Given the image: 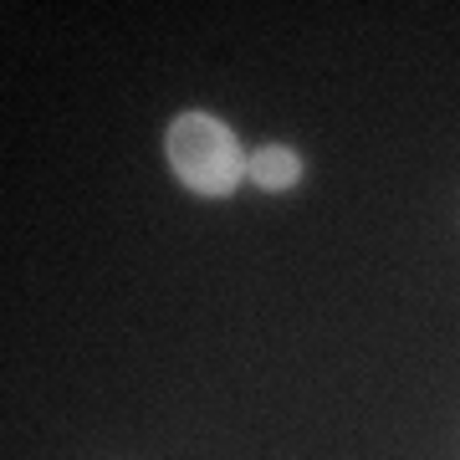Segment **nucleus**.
Segmentation results:
<instances>
[{"mask_svg":"<svg viewBox=\"0 0 460 460\" xmlns=\"http://www.w3.org/2000/svg\"><path fill=\"white\" fill-rule=\"evenodd\" d=\"M307 180V159H302V148L296 144H256L246 159V184H256L261 195H292L296 184Z\"/></svg>","mask_w":460,"mask_h":460,"instance_id":"2","label":"nucleus"},{"mask_svg":"<svg viewBox=\"0 0 460 460\" xmlns=\"http://www.w3.org/2000/svg\"><path fill=\"white\" fill-rule=\"evenodd\" d=\"M246 159L251 148L210 108H184V113L169 118L164 164L195 199H230L246 184Z\"/></svg>","mask_w":460,"mask_h":460,"instance_id":"1","label":"nucleus"}]
</instances>
